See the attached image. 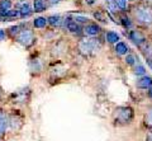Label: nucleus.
<instances>
[{
	"label": "nucleus",
	"instance_id": "f257e3e1",
	"mask_svg": "<svg viewBox=\"0 0 152 141\" xmlns=\"http://www.w3.org/2000/svg\"><path fill=\"white\" fill-rule=\"evenodd\" d=\"M132 19L141 27H152V5L145 1L133 3L129 7Z\"/></svg>",
	"mask_w": 152,
	"mask_h": 141
},
{
	"label": "nucleus",
	"instance_id": "f03ea898",
	"mask_svg": "<svg viewBox=\"0 0 152 141\" xmlns=\"http://www.w3.org/2000/svg\"><path fill=\"white\" fill-rule=\"evenodd\" d=\"M103 48V41L98 37H85L77 43V51L85 57L95 56Z\"/></svg>",
	"mask_w": 152,
	"mask_h": 141
},
{
	"label": "nucleus",
	"instance_id": "7ed1b4c3",
	"mask_svg": "<svg viewBox=\"0 0 152 141\" xmlns=\"http://www.w3.org/2000/svg\"><path fill=\"white\" fill-rule=\"evenodd\" d=\"M17 43H19L20 46H23L24 48H31L36 45L37 42V36L34 33V31L32 28H23L19 31V33L14 37Z\"/></svg>",
	"mask_w": 152,
	"mask_h": 141
},
{
	"label": "nucleus",
	"instance_id": "20e7f679",
	"mask_svg": "<svg viewBox=\"0 0 152 141\" xmlns=\"http://www.w3.org/2000/svg\"><path fill=\"white\" fill-rule=\"evenodd\" d=\"M133 118V111L129 107H119L117 108L114 112V120L115 123H121V125H126L129 123Z\"/></svg>",
	"mask_w": 152,
	"mask_h": 141
},
{
	"label": "nucleus",
	"instance_id": "39448f33",
	"mask_svg": "<svg viewBox=\"0 0 152 141\" xmlns=\"http://www.w3.org/2000/svg\"><path fill=\"white\" fill-rule=\"evenodd\" d=\"M127 37H128V40L132 41L138 48H141L147 42V37L145 35V32L140 29V28H132V29H129L127 32Z\"/></svg>",
	"mask_w": 152,
	"mask_h": 141
},
{
	"label": "nucleus",
	"instance_id": "423d86ee",
	"mask_svg": "<svg viewBox=\"0 0 152 141\" xmlns=\"http://www.w3.org/2000/svg\"><path fill=\"white\" fill-rule=\"evenodd\" d=\"M64 26L65 28L67 29L71 35L74 36H77V37H81L84 35V31H83V24H80V23L75 22L74 19H71V18L67 15L65 18L64 21Z\"/></svg>",
	"mask_w": 152,
	"mask_h": 141
},
{
	"label": "nucleus",
	"instance_id": "0eeeda50",
	"mask_svg": "<svg viewBox=\"0 0 152 141\" xmlns=\"http://www.w3.org/2000/svg\"><path fill=\"white\" fill-rule=\"evenodd\" d=\"M83 31H84V36H86V37H98L102 35L103 28L96 22L90 21L89 23L83 26Z\"/></svg>",
	"mask_w": 152,
	"mask_h": 141
},
{
	"label": "nucleus",
	"instance_id": "6e6552de",
	"mask_svg": "<svg viewBox=\"0 0 152 141\" xmlns=\"http://www.w3.org/2000/svg\"><path fill=\"white\" fill-rule=\"evenodd\" d=\"M67 43H66L65 41L62 40H58V41H56L53 46H52V48H51V56L52 57H62V56L66 55V52H67Z\"/></svg>",
	"mask_w": 152,
	"mask_h": 141
},
{
	"label": "nucleus",
	"instance_id": "1a4fd4ad",
	"mask_svg": "<svg viewBox=\"0 0 152 141\" xmlns=\"http://www.w3.org/2000/svg\"><path fill=\"white\" fill-rule=\"evenodd\" d=\"M17 9L19 10V18H22V19H24V18H28L31 17L33 13V7L29 1H27V0H23L22 3H19L17 5Z\"/></svg>",
	"mask_w": 152,
	"mask_h": 141
},
{
	"label": "nucleus",
	"instance_id": "9d476101",
	"mask_svg": "<svg viewBox=\"0 0 152 141\" xmlns=\"http://www.w3.org/2000/svg\"><path fill=\"white\" fill-rule=\"evenodd\" d=\"M51 1L50 0H33L32 7H33V12L34 13H43L48 9Z\"/></svg>",
	"mask_w": 152,
	"mask_h": 141
},
{
	"label": "nucleus",
	"instance_id": "9b49d317",
	"mask_svg": "<svg viewBox=\"0 0 152 141\" xmlns=\"http://www.w3.org/2000/svg\"><path fill=\"white\" fill-rule=\"evenodd\" d=\"M64 21L65 18L60 14H52V15L47 17V22H48V26L52 28H60L61 26H64Z\"/></svg>",
	"mask_w": 152,
	"mask_h": 141
},
{
	"label": "nucleus",
	"instance_id": "f8f14e48",
	"mask_svg": "<svg viewBox=\"0 0 152 141\" xmlns=\"http://www.w3.org/2000/svg\"><path fill=\"white\" fill-rule=\"evenodd\" d=\"M119 24L127 31H129L134 27V21L132 19V17L127 15V13H119Z\"/></svg>",
	"mask_w": 152,
	"mask_h": 141
},
{
	"label": "nucleus",
	"instance_id": "ddd939ff",
	"mask_svg": "<svg viewBox=\"0 0 152 141\" xmlns=\"http://www.w3.org/2000/svg\"><path fill=\"white\" fill-rule=\"evenodd\" d=\"M114 52L118 56H126L127 54L131 52V50H129V47H128L127 42L121 40L119 42H117V43L114 45Z\"/></svg>",
	"mask_w": 152,
	"mask_h": 141
},
{
	"label": "nucleus",
	"instance_id": "4468645a",
	"mask_svg": "<svg viewBox=\"0 0 152 141\" xmlns=\"http://www.w3.org/2000/svg\"><path fill=\"white\" fill-rule=\"evenodd\" d=\"M104 40H105V42H108L109 45H115L117 42L121 41V36H119V33H117L115 31H107L105 35H104Z\"/></svg>",
	"mask_w": 152,
	"mask_h": 141
},
{
	"label": "nucleus",
	"instance_id": "2eb2a0df",
	"mask_svg": "<svg viewBox=\"0 0 152 141\" xmlns=\"http://www.w3.org/2000/svg\"><path fill=\"white\" fill-rule=\"evenodd\" d=\"M48 26V22H47V17H37L34 21H33V27L36 29H46V27Z\"/></svg>",
	"mask_w": 152,
	"mask_h": 141
},
{
	"label": "nucleus",
	"instance_id": "dca6fc26",
	"mask_svg": "<svg viewBox=\"0 0 152 141\" xmlns=\"http://www.w3.org/2000/svg\"><path fill=\"white\" fill-rule=\"evenodd\" d=\"M137 87L142 88V89H148L152 87V78L147 76V75H143L138 82H137Z\"/></svg>",
	"mask_w": 152,
	"mask_h": 141
},
{
	"label": "nucleus",
	"instance_id": "f3484780",
	"mask_svg": "<svg viewBox=\"0 0 152 141\" xmlns=\"http://www.w3.org/2000/svg\"><path fill=\"white\" fill-rule=\"evenodd\" d=\"M71 19H74L75 22H77V23H80V24H86V23H89L90 21V18L88 17V15H84V14H75V13H72V14H70L69 15Z\"/></svg>",
	"mask_w": 152,
	"mask_h": 141
},
{
	"label": "nucleus",
	"instance_id": "a211bd4d",
	"mask_svg": "<svg viewBox=\"0 0 152 141\" xmlns=\"http://www.w3.org/2000/svg\"><path fill=\"white\" fill-rule=\"evenodd\" d=\"M29 69H31V71H33V73H39L42 70V62L38 59L31 60L29 61Z\"/></svg>",
	"mask_w": 152,
	"mask_h": 141
},
{
	"label": "nucleus",
	"instance_id": "6ab92c4d",
	"mask_svg": "<svg viewBox=\"0 0 152 141\" xmlns=\"http://www.w3.org/2000/svg\"><path fill=\"white\" fill-rule=\"evenodd\" d=\"M8 123H9V120L7 118V116L4 112L0 111V134H4L5 130L8 127Z\"/></svg>",
	"mask_w": 152,
	"mask_h": 141
},
{
	"label": "nucleus",
	"instance_id": "aec40b11",
	"mask_svg": "<svg viewBox=\"0 0 152 141\" xmlns=\"http://www.w3.org/2000/svg\"><path fill=\"white\" fill-rule=\"evenodd\" d=\"M93 18L96 22H102V23H107V18H105V13L103 10H95L93 13Z\"/></svg>",
	"mask_w": 152,
	"mask_h": 141
},
{
	"label": "nucleus",
	"instance_id": "412c9836",
	"mask_svg": "<svg viewBox=\"0 0 152 141\" xmlns=\"http://www.w3.org/2000/svg\"><path fill=\"white\" fill-rule=\"evenodd\" d=\"M124 61H126V64L128 65V66H134V65L137 64V61H138V59L136 57V55H133V54L129 52V54L126 55Z\"/></svg>",
	"mask_w": 152,
	"mask_h": 141
},
{
	"label": "nucleus",
	"instance_id": "4be33fe9",
	"mask_svg": "<svg viewBox=\"0 0 152 141\" xmlns=\"http://www.w3.org/2000/svg\"><path fill=\"white\" fill-rule=\"evenodd\" d=\"M146 68L143 66V65L142 64H140V62H137L136 65H134V73L136 75H138V76H143V75H146Z\"/></svg>",
	"mask_w": 152,
	"mask_h": 141
},
{
	"label": "nucleus",
	"instance_id": "5701e85b",
	"mask_svg": "<svg viewBox=\"0 0 152 141\" xmlns=\"http://www.w3.org/2000/svg\"><path fill=\"white\" fill-rule=\"evenodd\" d=\"M51 71H52V74H53V75H57V76H60V75H64V74L66 73V69L64 68V65L58 64V65H56V68L52 69Z\"/></svg>",
	"mask_w": 152,
	"mask_h": 141
},
{
	"label": "nucleus",
	"instance_id": "b1692460",
	"mask_svg": "<svg viewBox=\"0 0 152 141\" xmlns=\"http://www.w3.org/2000/svg\"><path fill=\"white\" fill-rule=\"evenodd\" d=\"M145 123L146 126H148L150 129H152V109H150L145 116Z\"/></svg>",
	"mask_w": 152,
	"mask_h": 141
},
{
	"label": "nucleus",
	"instance_id": "393cba45",
	"mask_svg": "<svg viewBox=\"0 0 152 141\" xmlns=\"http://www.w3.org/2000/svg\"><path fill=\"white\" fill-rule=\"evenodd\" d=\"M84 1H85V4H86V5L94 7V5H96V4H98L99 0H84Z\"/></svg>",
	"mask_w": 152,
	"mask_h": 141
},
{
	"label": "nucleus",
	"instance_id": "a878e982",
	"mask_svg": "<svg viewBox=\"0 0 152 141\" xmlns=\"http://www.w3.org/2000/svg\"><path fill=\"white\" fill-rule=\"evenodd\" d=\"M7 36H8L7 29H0V41H4L7 38Z\"/></svg>",
	"mask_w": 152,
	"mask_h": 141
},
{
	"label": "nucleus",
	"instance_id": "bb28decb",
	"mask_svg": "<svg viewBox=\"0 0 152 141\" xmlns=\"http://www.w3.org/2000/svg\"><path fill=\"white\" fill-rule=\"evenodd\" d=\"M146 141H152V132H151V134H148V136H147Z\"/></svg>",
	"mask_w": 152,
	"mask_h": 141
},
{
	"label": "nucleus",
	"instance_id": "cd10ccee",
	"mask_svg": "<svg viewBox=\"0 0 152 141\" xmlns=\"http://www.w3.org/2000/svg\"><path fill=\"white\" fill-rule=\"evenodd\" d=\"M148 95H150V98H152V87L148 88Z\"/></svg>",
	"mask_w": 152,
	"mask_h": 141
},
{
	"label": "nucleus",
	"instance_id": "c85d7f7f",
	"mask_svg": "<svg viewBox=\"0 0 152 141\" xmlns=\"http://www.w3.org/2000/svg\"><path fill=\"white\" fill-rule=\"evenodd\" d=\"M137 1H138V0H128V3H129V4H131V3H132V4H133V3H137Z\"/></svg>",
	"mask_w": 152,
	"mask_h": 141
},
{
	"label": "nucleus",
	"instance_id": "c756f323",
	"mask_svg": "<svg viewBox=\"0 0 152 141\" xmlns=\"http://www.w3.org/2000/svg\"><path fill=\"white\" fill-rule=\"evenodd\" d=\"M51 3H58V1H62V0H50Z\"/></svg>",
	"mask_w": 152,
	"mask_h": 141
},
{
	"label": "nucleus",
	"instance_id": "7c9ffc66",
	"mask_svg": "<svg viewBox=\"0 0 152 141\" xmlns=\"http://www.w3.org/2000/svg\"><path fill=\"white\" fill-rule=\"evenodd\" d=\"M109 1H110V0H105V3H107V4H108V3H109Z\"/></svg>",
	"mask_w": 152,
	"mask_h": 141
},
{
	"label": "nucleus",
	"instance_id": "2f4dec72",
	"mask_svg": "<svg viewBox=\"0 0 152 141\" xmlns=\"http://www.w3.org/2000/svg\"><path fill=\"white\" fill-rule=\"evenodd\" d=\"M151 40H152V32H151Z\"/></svg>",
	"mask_w": 152,
	"mask_h": 141
}]
</instances>
